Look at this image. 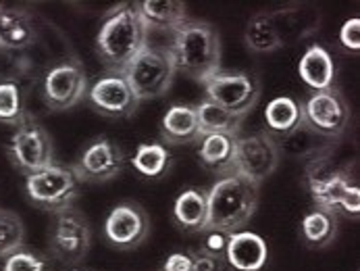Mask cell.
Returning a JSON list of instances; mask_svg holds the SVG:
<instances>
[{
  "label": "cell",
  "instance_id": "cell-1",
  "mask_svg": "<svg viewBox=\"0 0 360 271\" xmlns=\"http://www.w3.org/2000/svg\"><path fill=\"white\" fill-rule=\"evenodd\" d=\"M148 44V30L136 4L112 8L104 17L96 36V53L108 73H123V69Z\"/></svg>",
  "mask_w": 360,
  "mask_h": 271
},
{
  "label": "cell",
  "instance_id": "cell-2",
  "mask_svg": "<svg viewBox=\"0 0 360 271\" xmlns=\"http://www.w3.org/2000/svg\"><path fill=\"white\" fill-rule=\"evenodd\" d=\"M167 53L175 71L200 84L221 69V38L206 21H184L173 30Z\"/></svg>",
  "mask_w": 360,
  "mask_h": 271
},
{
  "label": "cell",
  "instance_id": "cell-3",
  "mask_svg": "<svg viewBox=\"0 0 360 271\" xmlns=\"http://www.w3.org/2000/svg\"><path fill=\"white\" fill-rule=\"evenodd\" d=\"M258 207V186L231 173L219 177L206 192L205 232H240ZM202 232V234H205Z\"/></svg>",
  "mask_w": 360,
  "mask_h": 271
},
{
  "label": "cell",
  "instance_id": "cell-4",
  "mask_svg": "<svg viewBox=\"0 0 360 271\" xmlns=\"http://www.w3.org/2000/svg\"><path fill=\"white\" fill-rule=\"evenodd\" d=\"M307 186L316 209H323L331 215H348L359 219L360 188L350 182V173L333 167L329 153L316 159H310L307 167Z\"/></svg>",
  "mask_w": 360,
  "mask_h": 271
},
{
  "label": "cell",
  "instance_id": "cell-5",
  "mask_svg": "<svg viewBox=\"0 0 360 271\" xmlns=\"http://www.w3.org/2000/svg\"><path fill=\"white\" fill-rule=\"evenodd\" d=\"M25 192L38 209L56 215L75 207V201L82 194V179L71 165L54 161L25 175Z\"/></svg>",
  "mask_w": 360,
  "mask_h": 271
},
{
  "label": "cell",
  "instance_id": "cell-6",
  "mask_svg": "<svg viewBox=\"0 0 360 271\" xmlns=\"http://www.w3.org/2000/svg\"><path fill=\"white\" fill-rule=\"evenodd\" d=\"M175 73V65L167 49H156L150 44L123 69V77L140 103L162 96L171 88Z\"/></svg>",
  "mask_w": 360,
  "mask_h": 271
},
{
  "label": "cell",
  "instance_id": "cell-7",
  "mask_svg": "<svg viewBox=\"0 0 360 271\" xmlns=\"http://www.w3.org/2000/svg\"><path fill=\"white\" fill-rule=\"evenodd\" d=\"M6 155L21 173L30 175L54 163V146L51 134L42 123L36 121L34 115H27L8 140Z\"/></svg>",
  "mask_w": 360,
  "mask_h": 271
},
{
  "label": "cell",
  "instance_id": "cell-8",
  "mask_svg": "<svg viewBox=\"0 0 360 271\" xmlns=\"http://www.w3.org/2000/svg\"><path fill=\"white\" fill-rule=\"evenodd\" d=\"M205 84L206 101L223 107L225 111L246 117L260 99V82L246 71H217Z\"/></svg>",
  "mask_w": 360,
  "mask_h": 271
},
{
  "label": "cell",
  "instance_id": "cell-9",
  "mask_svg": "<svg viewBox=\"0 0 360 271\" xmlns=\"http://www.w3.org/2000/svg\"><path fill=\"white\" fill-rule=\"evenodd\" d=\"M350 117V105L338 88L312 92L302 105V123L329 142L338 140L348 130Z\"/></svg>",
  "mask_w": 360,
  "mask_h": 271
},
{
  "label": "cell",
  "instance_id": "cell-10",
  "mask_svg": "<svg viewBox=\"0 0 360 271\" xmlns=\"http://www.w3.org/2000/svg\"><path fill=\"white\" fill-rule=\"evenodd\" d=\"M281 161V151L277 140L266 132H255L250 136H238L233 173L242 179L260 186L271 177Z\"/></svg>",
  "mask_w": 360,
  "mask_h": 271
},
{
  "label": "cell",
  "instance_id": "cell-11",
  "mask_svg": "<svg viewBox=\"0 0 360 271\" xmlns=\"http://www.w3.org/2000/svg\"><path fill=\"white\" fill-rule=\"evenodd\" d=\"M51 253L65 265H75L86 259L92 246V229L86 215L75 207L56 213L49 238Z\"/></svg>",
  "mask_w": 360,
  "mask_h": 271
},
{
  "label": "cell",
  "instance_id": "cell-12",
  "mask_svg": "<svg viewBox=\"0 0 360 271\" xmlns=\"http://www.w3.org/2000/svg\"><path fill=\"white\" fill-rule=\"evenodd\" d=\"M88 88L84 65L75 56L52 65L42 80L44 103L51 111H67L79 105L88 96Z\"/></svg>",
  "mask_w": 360,
  "mask_h": 271
},
{
  "label": "cell",
  "instance_id": "cell-13",
  "mask_svg": "<svg viewBox=\"0 0 360 271\" xmlns=\"http://www.w3.org/2000/svg\"><path fill=\"white\" fill-rule=\"evenodd\" d=\"M86 99L96 113L115 121L131 117L140 105L123 73H104L88 88Z\"/></svg>",
  "mask_w": 360,
  "mask_h": 271
},
{
  "label": "cell",
  "instance_id": "cell-14",
  "mask_svg": "<svg viewBox=\"0 0 360 271\" xmlns=\"http://www.w3.org/2000/svg\"><path fill=\"white\" fill-rule=\"evenodd\" d=\"M150 234L148 213L136 203L117 205L104 221V238L119 251L138 248Z\"/></svg>",
  "mask_w": 360,
  "mask_h": 271
},
{
  "label": "cell",
  "instance_id": "cell-15",
  "mask_svg": "<svg viewBox=\"0 0 360 271\" xmlns=\"http://www.w3.org/2000/svg\"><path fill=\"white\" fill-rule=\"evenodd\" d=\"M71 167L77 173V177L82 179V184L84 182L103 184V182H110L117 175H121V171L125 167V155L112 140L101 136L82 153V157Z\"/></svg>",
  "mask_w": 360,
  "mask_h": 271
},
{
  "label": "cell",
  "instance_id": "cell-16",
  "mask_svg": "<svg viewBox=\"0 0 360 271\" xmlns=\"http://www.w3.org/2000/svg\"><path fill=\"white\" fill-rule=\"evenodd\" d=\"M269 21H271L273 34H275L277 42L281 44V49L312 36L321 23L319 11L309 4L285 6V8L273 11V13H269Z\"/></svg>",
  "mask_w": 360,
  "mask_h": 271
},
{
  "label": "cell",
  "instance_id": "cell-17",
  "mask_svg": "<svg viewBox=\"0 0 360 271\" xmlns=\"http://www.w3.org/2000/svg\"><path fill=\"white\" fill-rule=\"evenodd\" d=\"M36 44V23L23 8L0 6V53H25Z\"/></svg>",
  "mask_w": 360,
  "mask_h": 271
},
{
  "label": "cell",
  "instance_id": "cell-18",
  "mask_svg": "<svg viewBox=\"0 0 360 271\" xmlns=\"http://www.w3.org/2000/svg\"><path fill=\"white\" fill-rule=\"evenodd\" d=\"M269 259V248L262 236L255 232H233L227 240L225 263L236 271H262Z\"/></svg>",
  "mask_w": 360,
  "mask_h": 271
},
{
  "label": "cell",
  "instance_id": "cell-19",
  "mask_svg": "<svg viewBox=\"0 0 360 271\" xmlns=\"http://www.w3.org/2000/svg\"><path fill=\"white\" fill-rule=\"evenodd\" d=\"M236 142L238 136H225V134L202 136L198 146V161L206 171L219 177L231 175L236 161Z\"/></svg>",
  "mask_w": 360,
  "mask_h": 271
},
{
  "label": "cell",
  "instance_id": "cell-20",
  "mask_svg": "<svg viewBox=\"0 0 360 271\" xmlns=\"http://www.w3.org/2000/svg\"><path fill=\"white\" fill-rule=\"evenodd\" d=\"M136 8L148 32H173L188 21V8L181 0H142L136 2Z\"/></svg>",
  "mask_w": 360,
  "mask_h": 271
},
{
  "label": "cell",
  "instance_id": "cell-21",
  "mask_svg": "<svg viewBox=\"0 0 360 271\" xmlns=\"http://www.w3.org/2000/svg\"><path fill=\"white\" fill-rule=\"evenodd\" d=\"M298 73H300V80L309 88H312V92L333 88V80H335L333 56L321 44H312L298 63Z\"/></svg>",
  "mask_w": 360,
  "mask_h": 271
},
{
  "label": "cell",
  "instance_id": "cell-22",
  "mask_svg": "<svg viewBox=\"0 0 360 271\" xmlns=\"http://www.w3.org/2000/svg\"><path fill=\"white\" fill-rule=\"evenodd\" d=\"M160 136L167 144H190L202 138L200 127H198L196 107L173 105L162 117Z\"/></svg>",
  "mask_w": 360,
  "mask_h": 271
},
{
  "label": "cell",
  "instance_id": "cell-23",
  "mask_svg": "<svg viewBox=\"0 0 360 271\" xmlns=\"http://www.w3.org/2000/svg\"><path fill=\"white\" fill-rule=\"evenodd\" d=\"M264 132L275 140L285 138L298 125H302V105L292 96H277L264 108Z\"/></svg>",
  "mask_w": 360,
  "mask_h": 271
},
{
  "label": "cell",
  "instance_id": "cell-24",
  "mask_svg": "<svg viewBox=\"0 0 360 271\" xmlns=\"http://www.w3.org/2000/svg\"><path fill=\"white\" fill-rule=\"evenodd\" d=\"M173 219L179 229L190 234L205 232L206 225V192L200 188L184 190L173 203Z\"/></svg>",
  "mask_w": 360,
  "mask_h": 271
},
{
  "label": "cell",
  "instance_id": "cell-25",
  "mask_svg": "<svg viewBox=\"0 0 360 271\" xmlns=\"http://www.w3.org/2000/svg\"><path fill=\"white\" fill-rule=\"evenodd\" d=\"M196 117H198V127H200V136L208 134H225V136H240L242 130V121L244 117H238L223 107L202 101V105L196 107Z\"/></svg>",
  "mask_w": 360,
  "mask_h": 271
},
{
  "label": "cell",
  "instance_id": "cell-26",
  "mask_svg": "<svg viewBox=\"0 0 360 271\" xmlns=\"http://www.w3.org/2000/svg\"><path fill=\"white\" fill-rule=\"evenodd\" d=\"M281 155H290V157H309L316 159L329 153V140L316 136L312 130H309L304 123L298 125L292 134H288L285 138L277 140Z\"/></svg>",
  "mask_w": 360,
  "mask_h": 271
},
{
  "label": "cell",
  "instance_id": "cell-27",
  "mask_svg": "<svg viewBox=\"0 0 360 271\" xmlns=\"http://www.w3.org/2000/svg\"><path fill=\"white\" fill-rule=\"evenodd\" d=\"M338 234V217L323 211V209H312L310 213L302 217L300 223V236L304 244L310 248H325L335 240Z\"/></svg>",
  "mask_w": 360,
  "mask_h": 271
},
{
  "label": "cell",
  "instance_id": "cell-28",
  "mask_svg": "<svg viewBox=\"0 0 360 271\" xmlns=\"http://www.w3.org/2000/svg\"><path fill=\"white\" fill-rule=\"evenodd\" d=\"M134 169L142 175V177H162L169 167H171V153L165 144L160 142H150V144H140L136 149V155L131 159Z\"/></svg>",
  "mask_w": 360,
  "mask_h": 271
},
{
  "label": "cell",
  "instance_id": "cell-29",
  "mask_svg": "<svg viewBox=\"0 0 360 271\" xmlns=\"http://www.w3.org/2000/svg\"><path fill=\"white\" fill-rule=\"evenodd\" d=\"M27 115H32L25 105V94L19 82L0 80V123L19 125Z\"/></svg>",
  "mask_w": 360,
  "mask_h": 271
},
{
  "label": "cell",
  "instance_id": "cell-30",
  "mask_svg": "<svg viewBox=\"0 0 360 271\" xmlns=\"http://www.w3.org/2000/svg\"><path fill=\"white\" fill-rule=\"evenodd\" d=\"M244 40H246V46L257 54L275 53L281 49V44L277 42V38L273 34L269 13H258L248 21L246 32H244Z\"/></svg>",
  "mask_w": 360,
  "mask_h": 271
},
{
  "label": "cell",
  "instance_id": "cell-31",
  "mask_svg": "<svg viewBox=\"0 0 360 271\" xmlns=\"http://www.w3.org/2000/svg\"><path fill=\"white\" fill-rule=\"evenodd\" d=\"M25 244V225L21 217L0 207V259L17 253Z\"/></svg>",
  "mask_w": 360,
  "mask_h": 271
},
{
  "label": "cell",
  "instance_id": "cell-32",
  "mask_svg": "<svg viewBox=\"0 0 360 271\" xmlns=\"http://www.w3.org/2000/svg\"><path fill=\"white\" fill-rule=\"evenodd\" d=\"M2 271H52L51 263L46 257H42L40 253L36 251H30V248H19L17 253L8 255L4 259V265Z\"/></svg>",
  "mask_w": 360,
  "mask_h": 271
},
{
  "label": "cell",
  "instance_id": "cell-33",
  "mask_svg": "<svg viewBox=\"0 0 360 271\" xmlns=\"http://www.w3.org/2000/svg\"><path fill=\"white\" fill-rule=\"evenodd\" d=\"M340 42L346 51H352V53H359L360 51V19L359 17H352L348 19L342 30H340Z\"/></svg>",
  "mask_w": 360,
  "mask_h": 271
},
{
  "label": "cell",
  "instance_id": "cell-34",
  "mask_svg": "<svg viewBox=\"0 0 360 271\" xmlns=\"http://www.w3.org/2000/svg\"><path fill=\"white\" fill-rule=\"evenodd\" d=\"M192 257H194V271H225V257L210 255L205 248L192 251Z\"/></svg>",
  "mask_w": 360,
  "mask_h": 271
},
{
  "label": "cell",
  "instance_id": "cell-35",
  "mask_svg": "<svg viewBox=\"0 0 360 271\" xmlns=\"http://www.w3.org/2000/svg\"><path fill=\"white\" fill-rule=\"evenodd\" d=\"M205 234H206L205 244H202L200 248H205L206 253H210V255L225 257L229 234H223V232H205Z\"/></svg>",
  "mask_w": 360,
  "mask_h": 271
},
{
  "label": "cell",
  "instance_id": "cell-36",
  "mask_svg": "<svg viewBox=\"0 0 360 271\" xmlns=\"http://www.w3.org/2000/svg\"><path fill=\"white\" fill-rule=\"evenodd\" d=\"M160 271H194V257L192 251L188 253H173L167 257Z\"/></svg>",
  "mask_w": 360,
  "mask_h": 271
},
{
  "label": "cell",
  "instance_id": "cell-37",
  "mask_svg": "<svg viewBox=\"0 0 360 271\" xmlns=\"http://www.w3.org/2000/svg\"><path fill=\"white\" fill-rule=\"evenodd\" d=\"M77 271H82V270H77Z\"/></svg>",
  "mask_w": 360,
  "mask_h": 271
}]
</instances>
